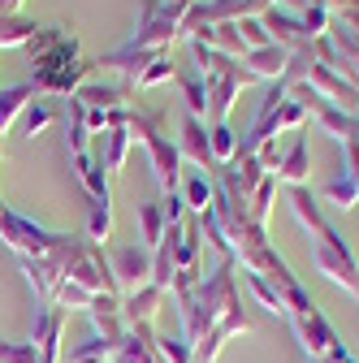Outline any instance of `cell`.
<instances>
[{
	"mask_svg": "<svg viewBox=\"0 0 359 363\" xmlns=\"http://www.w3.org/2000/svg\"><path fill=\"white\" fill-rule=\"evenodd\" d=\"M87 234H92V242H104L113 234V208L109 203H96L92 199V216H87Z\"/></svg>",
	"mask_w": 359,
	"mask_h": 363,
	"instance_id": "4fadbf2b",
	"label": "cell"
},
{
	"mask_svg": "<svg viewBox=\"0 0 359 363\" xmlns=\"http://www.w3.org/2000/svg\"><path fill=\"white\" fill-rule=\"evenodd\" d=\"M294 333H299V346L311 354V359H329V350L338 346V333L329 329V320L311 307L307 315H294Z\"/></svg>",
	"mask_w": 359,
	"mask_h": 363,
	"instance_id": "3957f363",
	"label": "cell"
},
{
	"mask_svg": "<svg viewBox=\"0 0 359 363\" xmlns=\"http://www.w3.org/2000/svg\"><path fill=\"white\" fill-rule=\"evenodd\" d=\"M148 147H152V160H156V177H160V186L173 195V186H177V152H173L165 139H152Z\"/></svg>",
	"mask_w": 359,
	"mask_h": 363,
	"instance_id": "8992f818",
	"label": "cell"
},
{
	"mask_svg": "<svg viewBox=\"0 0 359 363\" xmlns=\"http://www.w3.org/2000/svg\"><path fill=\"white\" fill-rule=\"evenodd\" d=\"M268 26H273L286 43H303V26H299V22H290V18H282V13H268Z\"/></svg>",
	"mask_w": 359,
	"mask_h": 363,
	"instance_id": "d6986e66",
	"label": "cell"
},
{
	"mask_svg": "<svg viewBox=\"0 0 359 363\" xmlns=\"http://www.w3.org/2000/svg\"><path fill=\"white\" fill-rule=\"evenodd\" d=\"M303 173H307V147H303V139L290 147V156H286V164L277 169V182L286 177V182H303Z\"/></svg>",
	"mask_w": 359,
	"mask_h": 363,
	"instance_id": "2e32d148",
	"label": "cell"
},
{
	"mask_svg": "<svg viewBox=\"0 0 359 363\" xmlns=\"http://www.w3.org/2000/svg\"><path fill=\"white\" fill-rule=\"evenodd\" d=\"M212 156H216V160H234V156H238L234 134H230L226 125H216V130H212Z\"/></svg>",
	"mask_w": 359,
	"mask_h": 363,
	"instance_id": "e0dca14e",
	"label": "cell"
},
{
	"mask_svg": "<svg viewBox=\"0 0 359 363\" xmlns=\"http://www.w3.org/2000/svg\"><path fill=\"white\" fill-rule=\"evenodd\" d=\"M160 298H165V290H156L152 281L148 286H139L126 303H121V315H126V329H134V325H156V311H160Z\"/></svg>",
	"mask_w": 359,
	"mask_h": 363,
	"instance_id": "5b68a950",
	"label": "cell"
},
{
	"mask_svg": "<svg viewBox=\"0 0 359 363\" xmlns=\"http://www.w3.org/2000/svg\"><path fill=\"white\" fill-rule=\"evenodd\" d=\"M109 363H130V359H121V354H113V359H109Z\"/></svg>",
	"mask_w": 359,
	"mask_h": 363,
	"instance_id": "7402d4cb",
	"label": "cell"
},
{
	"mask_svg": "<svg viewBox=\"0 0 359 363\" xmlns=\"http://www.w3.org/2000/svg\"><path fill=\"white\" fill-rule=\"evenodd\" d=\"M208 195H212V191H208V182H204V177H191V182H187V203H191L195 212H208V208H212Z\"/></svg>",
	"mask_w": 359,
	"mask_h": 363,
	"instance_id": "ac0fdd59",
	"label": "cell"
},
{
	"mask_svg": "<svg viewBox=\"0 0 359 363\" xmlns=\"http://www.w3.org/2000/svg\"><path fill=\"white\" fill-rule=\"evenodd\" d=\"M182 147H187V156H195L199 164H212V147H208V134L199 130V121H195V117L187 121V134H182Z\"/></svg>",
	"mask_w": 359,
	"mask_h": 363,
	"instance_id": "30bf717a",
	"label": "cell"
},
{
	"mask_svg": "<svg viewBox=\"0 0 359 363\" xmlns=\"http://www.w3.org/2000/svg\"><path fill=\"white\" fill-rule=\"evenodd\" d=\"M121 156H126V134L117 125V130H109V169H121Z\"/></svg>",
	"mask_w": 359,
	"mask_h": 363,
	"instance_id": "ffe728a7",
	"label": "cell"
},
{
	"mask_svg": "<svg viewBox=\"0 0 359 363\" xmlns=\"http://www.w3.org/2000/svg\"><path fill=\"white\" fill-rule=\"evenodd\" d=\"M113 277H117V286H126L130 294L139 290V286H148V272H152V259H148V251L143 247H121L117 255H113Z\"/></svg>",
	"mask_w": 359,
	"mask_h": 363,
	"instance_id": "277c9868",
	"label": "cell"
},
{
	"mask_svg": "<svg viewBox=\"0 0 359 363\" xmlns=\"http://www.w3.org/2000/svg\"><path fill=\"white\" fill-rule=\"evenodd\" d=\"M0 363H43L35 342H5L0 337Z\"/></svg>",
	"mask_w": 359,
	"mask_h": 363,
	"instance_id": "7c38bea8",
	"label": "cell"
},
{
	"mask_svg": "<svg viewBox=\"0 0 359 363\" xmlns=\"http://www.w3.org/2000/svg\"><path fill=\"white\" fill-rule=\"evenodd\" d=\"M325 199H333L338 208H355L359 203V182L346 173V177H333L329 186H325Z\"/></svg>",
	"mask_w": 359,
	"mask_h": 363,
	"instance_id": "8fae6325",
	"label": "cell"
},
{
	"mask_svg": "<svg viewBox=\"0 0 359 363\" xmlns=\"http://www.w3.org/2000/svg\"><path fill=\"white\" fill-rule=\"evenodd\" d=\"M53 117H57V113H53L48 104H31L26 117H22V134H26V139H39V134L53 125Z\"/></svg>",
	"mask_w": 359,
	"mask_h": 363,
	"instance_id": "5bb4252c",
	"label": "cell"
},
{
	"mask_svg": "<svg viewBox=\"0 0 359 363\" xmlns=\"http://www.w3.org/2000/svg\"><path fill=\"white\" fill-rule=\"evenodd\" d=\"M139 220H143V242H148V247H160V242H165V230H169V225H165V208L143 203V208H139Z\"/></svg>",
	"mask_w": 359,
	"mask_h": 363,
	"instance_id": "9c48e42d",
	"label": "cell"
},
{
	"mask_svg": "<svg viewBox=\"0 0 359 363\" xmlns=\"http://www.w3.org/2000/svg\"><path fill=\"white\" fill-rule=\"evenodd\" d=\"M311 363H329V359H311Z\"/></svg>",
	"mask_w": 359,
	"mask_h": 363,
	"instance_id": "603a6c76",
	"label": "cell"
},
{
	"mask_svg": "<svg viewBox=\"0 0 359 363\" xmlns=\"http://www.w3.org/2000/svg\"><path fill=\"white\" fill-rule=\"evenodd\" d=\"M0 238H5V247H13L18 255H53V247L61 242V234H53V230H43V225H35V220H26V216H18V212H0Z\"/></svg>",
	"mask_w": 359,
	"mask_h": 363,
	"instance_id": "6da1fadb",
	"label": "cell"
},
{
	"mask_svg": "<svg viewBox=\"0 0 359 363\" xmlns=\"http://www.w3.org/2000/svg\"><path fill=\"white\" fill-rule=\"evenodd\" d=\"M78 100L82 104H96V108H117L121 104V86H82Z\"/></svg>",
	"mask_w": 359,
	"mask_h": 363,
	"instance_id": "9a60e30c",
	"label": "cell"
},
{
	"mask_svg": "<svg viewBox=\"0 0 359 363\" xmlns=\"http://www.w3.org/2000/svg\"><path fill=\"white\" fill-rule=\"evenodd\" d=\"M18 5H22V0H0V18H13Z\"/></svg>",
	"mask_w": 359,
	"mask_h": 363,
	"instance_id": "44dd1931",
	"label": "cell"
},
{
	"mask_svg": "<svg viewBox=\"0 0 359 363\" xmlns=\"http://www.w3.org/2000/svg\"><path fill=\"white\" fill-rule=\"evenodd\" d=\"M247 286H251V294H255V303H260V307H268V311L286 315V303H282V290H277V281L260 277V272H247Z\"/></svg>",
	"mask_w": 359,
	"mask_h": 363,
	"instance_id": "52a82bcc",
	"label": "cell"
},
{
	"mask_svg": "<svg viewBox=\"0 0 359 363\" xmlns=\"http://www.w3.org/2000/svg\"><path fill=\"white\" fill-rule=\"evenodd\" d=\"M311 259H316V268L325 272L329 281H338V286H346V290H355L359 294V268H355V255L346 251V242L329 230H321V238H316V251H311Z\"/></svg>",
	"mask_w": 359,
	"mask_h": 363,
	"instance_id": "7a4b0ae2",
	"label": "cell"
},
{
	"mask_svg": "<svg viewBox=\"0 0 359 363\" xmlns=\"http://www.w3.org/2000/svg\"><path fill=\"white\" fill-rule=\"evenodd\" d=\"M156 350H160V359L165 363H195V342L191 337H160L156 333Z\"/></svg>",
	"mask_w": 359,
	"mask_h": 363,
	"instance_id": "ba28073f",
	"label": "cell"
}]
</instances>
